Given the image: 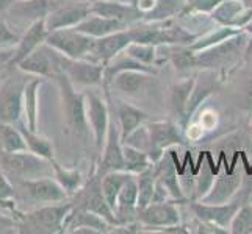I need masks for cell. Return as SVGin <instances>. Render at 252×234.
<instances>
[{"label":"cell","instance_id":"obj_1","mask_svg":"<svg viewBox=\"0 0 252 234\" xmlns=\"http://www.w3.org/2000/svg\"><path fill=\"white\" fill-rule=\"evenodd\" d=\"M54 80L57 81L60 89L62 111L67 131H71L79 139L86 141L90 137L91 128L88 124V117H86L85 92H80V89H77L63 72H58L54 77Z\"/></svg>","mask_w":252,"mask_h":234},{"label":"cell","instance_id":"obj_2","mask_svg":"<svg viewBox=\"0 0 252 234\" xmlns=\"http://www.w3.org/2000/svg\"><path fill=\"white\" fill-rule=\"evenodd\" d=\"M251 38L252 36L246 30H241L240 33L218 42V44L194 52V69L222 71L227 66L235 64L246 52Z\"/></svg>","mask_w":252,"mask_h":234},{"label":"cell","instance_id":"obj_3","mask_svg":"<svg viewBox=\"0 0 252 234\" xmlns=\"http://www.w3.org/2000/svg\"><path fill=\"white\" fill-rule=\"evenodd\" d=\"M72 209L71 200L62 203L41 205L39 208L19 214L17 233L27 234H57L63 233L64 220Z\"/></svg>","mask_w":252,"mask_h":234},{"label":"cell","instance_id":"obj_4","mask_svg":"<svg viewBox=\"0 0 252 234\" xmlns=\"http://www.w3.org/2000/svg\"><path fill=\"white\" fill-rule=\"evenodd\" d=\"M32 75L19 69L6 72L0 81V124H19L24 117V91Z\"/></svg>","mask_w":252,"mask_h":234},{"label":"cell","instance_id":"obj_5","mask_svg":"<svg viewBox=\"0 0 252 234\" xmlns=\"http://www.w3.org/2000/svg\"><path fill=\"white\" fill-rule=\"evenodd\" d=\"M0 169L6 173L8 178H14V181L54 177L50 159L41 158L29 150L16 153L0 152Z\"/></svg>","mask_w":252,"mask_h":234},{"label":"cell","instance_id":"obj_6","mask_svg":"<svg viewBox=\"0 0 252 234\" xmlns=\"http://www.w3.org/2000/svg\"><path fill=\"white\" fill-rule=\"evenodd\" d=\"M54 56L57 63V71L63 72L77 89L82 91L86 88H93V86H102L103 88V71H105L103 64L91 61V59L67 58L55 49Z\"/></svg>","mask_w":252,"mask_h":234},{"label":"cell","instance_id":"obj_7","mask_svg":"<svg viewBox=\"0 0 252 234\" xmlns=\"http://www.w3.org/2000/svg\"><path fill=\"white\" fill-rule=\"evenodd\" d=\"M147 133H149V150L147 155L152 162H157L164 152L177 145H185V128L174 119L168 120H155L146 122Z\"/></svg>","mask_w":252,"mask_h":234},{"label":"cell","instance_id":"obj_8","mask_svg":"<svg viewBox=\"0 0 252 234\" xmlns=\"http://www.w3.org/2000/svg\"><path fill=\"white\" fill-rule=\"evenodd\" d=\"M69 200H71L74 208H80V209L95 212L102 215L103 219H107L115 227L118 225L115 212H113L108 202L105 200V195L102 192V175L95 167L90 175L88 181L83 183V186Z\"/></svg>","mask_w":252,"mask_h":234},{"label":"cell","instance_id":"obj_9","mask_svg":"<svg viewBox=\"0 0 252 234\" xmlns=\"http://www.w3.org/2000/svg\"><path fill=\"white\" fill-rule=\"evenodd\" d=\"M46 44L67 58L88 59L93 50L94 38L75 28H60L49 31Z\"/></svg>","mask_w":252,"mask_h":234},{"label":"cell","instance_id":"obj_10","mask_svg":"<svg viewBox=\"0 0 252 234\" xmlns=\"http://www.w3.org/2000/svg\"><path fill=\"white\" fill-rule=\"evenodd\" d=\"M14 187H19V190H22L29 197L30 202L38 203L39 206L50 205V203H62L69 200L67 192L54 177L14 181Z\"/></svg>","mask_w":252,"mask_h":234},{"label":"cell","instance_id":"obj_11","mask_svg":"<svg viewBox=\"0 0 252 234\" xmlns=\"http://www.w3.org/2000/svg\"><path fill=\"white\" fill-rule=\"evenodd\" d=\"M85 100H86V117H88L94 145L99 152H102L103 144H105L107 139L110 120H111L108 99L105 100L102 95L95 92H85Z\"/></svg>","mask_w":252,"mask_h":234},{"label":"cell","instance_id":"obj_12","mask_svg":"<svg viewBox=\"0 0 252 234\" xmlns=\"http://www.w3.org/2000/svg\"><path fill=\"white\" fill-rule=\"evenodd\" d=\"M111 120L107 133V139L102 149V158L100 162L95 166L100 175H105L108 172L115 170H126V159H124V144H123V136H121V127L118 124V119L113 112L111 106Z\"/></svg>","mask_w":252,"mask_h":234},{"label":"cell","instance_id":"obj_13","mask_svg":"<svg viewBox=\"0 0 252 234\" xmlns=\"http://www.w3.org/2000/svg\"><path fill=\"white\" fill-rule=\"evenodd\" d=\"M176 202H152L143 209H138L136 219L143 225L141 233H151L152 230L172 227V225L180 223V212Z\"/></svg>","mask_w":252,"mask_h":234},{"label":"cell","instance_id":"obj_14","mask_svg":"<svg viewBox=\"0 0 252 234\" xmlns=\"http://www.w3.org/2000/svg\"><path fill=\"white\" fill-rule=\"evenodd\" d=\"M52 8V0H14L8 8L5 19L13 28L24 27V30H27L33 22L44 19Z\"/></svg>","mask_w":252,"mask_h":234},{"label":"cell","instance_id":"obj_15","mask_svg":"<svg viewBox=\"0 0 252 234\" xmlns=\"http://www.w3.org/2000/svg\"><path fill=\"white\" fill-rule=\"evenodd\" d=\"M188 205H189V209L193 211L196 219L216 223V225H220V227L229 230L232 219L235 217L238 208L243 205V202L240 200V194H238L233 200H230L227 203L212 205V203H202L199 200H188Z\"/></svg>","mask_w":252,"mask_h":234},{"label":"cell","instance_id":"obj_16","mask_svg":"<svg viewBox=\"0 0 252 234\" xmlns=\"http://www.w3.org/2000/svg\"><path fill=\"white\" fill-rule=\"evenodd\" d=\"M90 14V0L60 3L52 8L50 13L46 16V27L49 31L60 28H74Z\"/></svg>","mask_w":252,"mask_h":234},{"label":"cell","instance_id":"obj_17","mask_svg":"<svg viewBox=\"0 0 252 234\" xmlns=\"http://www.w3.org/2000/svg\"><path fill=\"white\" fill-rule=\"evenodd\" d=\"M47 34H49V30L46 27V17L33 22L27 30H24L19 42H17L16 47L11 50L10 59H8V64H6L8 71L16 69L17 64H19L24 58H27L32 52H34L44 44Z\"/></svg>","mask_w":252,"mask_h":234},{"label":"cell","instance_id":"obj_18","mask_svg":"<svg viewBox=\"0 0 252 234\" xmlns=\"http://www.w3.org/2000/svg\"><path fill=\"white\" fill-rule=\"evenodd\" d=\"M177 166L179 164H177L176 158H174L172 149L166 150L157 162H154L155 177H157V180L168 189L172 202L182 203V202H188V197L185 195L184 189H182Z\"/></svg>","mask_w":252,"mask_h":234},{"label":"cell","instance_id":"obj_19","mask_svg":"<svg viewBox=\"0 0 252 234\" xmlns=\"http://www.w3.org/2000/svg\"><path fill=\"white\" fill-rule=\"evenodd\" d=\"M130 42H132V38H130V33L127 28L111 33L103 38H94L93 50L88 59L107 66L113 58L123 53Z\"/></svg>","mask_w":252,"mask_h":234},{"label":"cell","instance_id":"obj_20","mask_svg":"<svg viewBox=\"0 0 252 234\" xmlns=\"http://www.w3.org/2000/svg\"><path fill=\"white\" fill-rule=\"evenodd\" d=\"M90 10L93 14H99L110 19H118L127 27L141 21L143 13L133 3L123 0H90Z\"/></svg>","mask_w":252,"mask_h":234},{"label":"cell","instance_id":"obj_21","mask_svg":"<svg viewBox=\"0 0 252 234\" xmlns=\"http://www.w3.org/2000/svg\"><path fill=\"white\" fill-rule=\"evenodd\" d=\"M17 69L32 77L54 78L58 74L57 63L54 58V49L44 42L39 49L32 52L27 58H24L22 61L17 64Z\"/></svg>","mask_w":252,"mask_h":234},{"label":"cell","instance_id":"obj_22","mask_svg":"<svg viewBox=\"0 0 252 234\" xmlns=\"http://www.w3.org/2000/svg\"><path fill=\"white\" fill-rule=\"evenodd\" d=\"M220 84H221V75L218 71H204L201 75L196 77L194 88L189 95L187 112H185V128L191 122L194 112L201 108L202 103L210 97L216 89L220 88Z\"/></svg>","mask_w":252,"mask_h":234},{"label":"cell","instance_id":"obj_23","mask_svg":"<svg viewBox=\"0 0 252 234\" xmlns=\"http://www.w3.org/2000/svg\"><path fill=\"white\" fill-rule=\"evenodd\" d=\"M243 183L240 172H224L216 175L212 189L208 190L207 195H204L201 200L202 203H227L233 200L240 194V187Z\"/></svg>","mask_w":252,"mask_h":234},{"label":"cell","instance_id":"obj_24","mask_svg":"<svg viewBox=\"0 0 252 234\" xmlns=\"http://www.w3.org/2000/svg\"><path fill=\"white\" fill-rule=\"evenodd\" d=\"M210 17L218 25L245 30L246 25L252 21V10H248L241 0H222L210 13Z\"/></svg>","mask_w":252,"mask_h":234},{"label":"cell","instance_id":"obj_25","mask_svg":"<svg viewBox=\"0 0 252 234\" xmlns=\"http://www.w3.org/2000/svg\"><path fill=\"white\" fill-rule=\"evenodd\" d=\"M105 95L108 102L111 103V109L115 112V116L118 119V124L121 127V136H123V141L126 137H128L135 130H138L141 125H144L147 120H149V114L141 108H138L135 105H130L127 102H116L113 103L108 89H105Z\"/></svg>","mask_w":252,"mask_h":234},{"label":"cell","instance_id":"obj_26","mask_svg":"<svg viewBox=\"0 0 252 234\" xmlns=\"http://www.w3.org/2000/svg\"><path fill=\"white\" fill-rule=\"evenodd\" d=\"M194 83H196V77H187L184 80L174 83L169 89V97H168L169 116L184 128H185V112H187L189 95L194 88Z\"/></svg>","mask_w":252,"mask_h":234},{"label":"cell","instance_id":"obj_27","mask_svg":"<svg viewBox=\"0 0 252 234\" xmlns=\"http://www.w3.org/2000/svg\"><path fill=\"white\" fill-rule=\"evenodd\" d=\"M77 228H93L99 234H107L113 231L115 225H111L107 219H103L99 214L72 206L71 212L67 214L64 220L63 233H74Z\"/></svg>","mask_w":252,"mask_h":234},{"label":"cell","instance_id":"obj_28","mask_svg":"<svg viewBox=\"0 0 252 234\" xmlns=\"http://www.w3.org/2000/svg\"><path fill=\"white\" fill-rule=\"evenodd\" d=\"M154 75L155 74L141 72V71H126L113 78L107 88L115 89L123 95H127V97H136V95H140L143 91L147 89Z\"/></svg>","mask_w":252,"mask_h":234},{"label":"cell","instance_id":"obj_29","mask_svg":"<svg viewBox=\"0 0 252 234\" xmlns=\"http://www.w3.org/2000/svg\"><path fill=\"white\" fill-rule=\"evenodd\" d=\"M74 28L88 34L91 38H103V36H108L111 33L126 30L128 27L124 22H121L118 19H110V17H103V16L91 13L85 21H82L79 25H75Z\"/></svg>","mask_w":252,"mask_h":234},{"label":"cell","instance_id":"obj_30","mask_svg":"<svg viewBox=\"0 0 252 234\" xmlns=\"http://www.w3.org/2000/svg\"><path fill=\"white\" fill-rule=\"evenodd\" d=\"M42 77H30L24 91V117L22 122L30 130H38V89Z\"/></svg>","mask_w":252,"mask_h":234},{"label":"cell","instance_id":"obj_31","mask_svg":"<svg viewBox=\"0 0 252 234\" xmlns=\"http://www.w3.org/2000/svg\"><path fill=\"white\" fill-rule=\"evenodd\" d=\"M132 177H135V173H130L127 170H115L102 175V192L105 195V200L108 202L113 212H115L119 192Z\"/></svg>","mask_w":252,"mask_h":234},{"label":"cell","instance_id":"obj_32","mask_svg":"<svg viewBox=\"0 0 252 234\" xmlns=\"http://www.w3.org/2000/svg\"><path fill=\"white\" fill-rule=\"evenodd\" d=\"M16 125L21 128L29 152L41 156V158H46V159H54L55 158V155H54L55 149H54V144H52L50 139H47V137H44V136H41L38 133V130H30L27 125L22 122V120L19 124H16Z\"/></svg>","mask_w":252,"mask_h":234},{"label":"cell","instance_id":"obj_33","mask_svg":"<svg viewBox=\"0 0 252 234\" xmlns=\"http://www.w3.org/2000/svg\"><path fill=\"white\" fill-rule=\"evenodd\" d=\"M52 169H54V178L63 186V189L67 192L69 198H71L77 190L83 186V177L82 172L77 169H66L60 164L55 158L50 159Z\"/></svg>","mask_w":252,"mask_h":234},{"label":"cell","instance_id":"obj_34","mask_svg":"<svg viewBox=\"0 0 252 234\" xmlns=\"http://www.w3.org/2000/svg\"><path fill=\"white\" fill-rule=\"evenodd\" d=\"M27 150V144L19 127L14 124H0V152L16 153Z\"/></svg>","mask_w":252,"mask_h":234},{"label":"cell","instance_id":"obj_35","mask_svg":"<svg viewBox=\"0 0 252 234\" xmlns=\"http://www.w3.org/2000/svg\"><path fill=\"white\" fill-rule=\"evenodd\" d=\"M241 28H235V27H225V25H218L216 28H212L205 31L201 36H197L194 39L193 44H189V49L194 50V52H199V50H204V49H208L215 44H218V42L227 39L233 34L240 33Z\"/></svg>","mask_w":252,"mask_h":234},{"label":"cell","instance_id":"obj_36","mask_svg":"<svg viewBox=\"0 0 252 234\" xmlns=\"http://www.w3.org/2000/svg\"><path fill=\"white\" fill-rule=\"evenodd\" d=\"M136 183H138V209H143L144 206L152 203L155 184H157V177H155L154 164L149 169L138 173Z\"/></svg>","mask_w":252,"mask_h":234},{"label":"cell","instance_id":"obj_37","mask_svg":"<svg viewBox=\"0 0 252 234\" xmlns=\"http://www.w3.org/2000/svg\"><path fill=\"white\" fill-rule=\"evenodd\" d=\"M124 159H126V170L130 173H135V175L149 169L154 164L146 152L128 144H124Z\"/></svg>","mask_w":252,"mask_h":234},{"label":"cell","instance_id":"obj_38","mask_svg":"<svg viewBox=\"0 0 252 234\" xmlns=\"http://www.w3.org/2000/svg\"><path fill=\"white\" fill-rule=\"evenodd\" d=\"M232 234H252V202H245L232 219L230 223Z\"/></svg>","mask_w":252,"mask_h":234},{"label":"cell","instance_id":"obj_39","mask_svg":"<svg viewBox=\"0 0 252 234\" xmlns=\"http://www.w3.org/2000/svg\"><path fill=\"white\" fill-rule=\"evenodd\" d=\"M201 169H199V173L194 177V192L191 200H201L204 195H207L208 190L212 189L213 181L216 178L215 172L210 169V164L207 162H201Z\"/></svg>","mask_w":252,"mask_h":234},{"label":"cell","instance_id":"obj_40","mask_svg":"<svg viewBox=\"0 0 252 234\" xmlns=\"http://www.w3.org/2000/svg\"><path fill=\"white\" fill-rule=\"evenodd\" d=\"M124 52L146 66L155 67V63H157V46L141 44V42H130Z\"/></svg>","mask_w":252,"mask_h":234},{"label":"cell","instance_id":"obj_41","mask_svg":"<svg viewBox=\"0 0 252 234\" xmlns=\"http://www.w3.org/2000/svg\"><path fill=\"white\" fill-rule=\"evenodd\" d=\"M19 31L13 30V27L6 22V19H0V50H11L21 39Z\"/></svg>","mask_w":252,"mask_h":234},{"label":"cell","instance_id":"obj_42","mask_svg":"<svg viewBox=\"0 0 252 234\" xmlns=\"http://www.w3.org/2000/svg\"><path fill=\"white\" fill-rule=\"evenodd\" d=\"M222 0H187L184 13H199V14H210Z\"/></svg>","mask_w":252,"mask_h":234},{"label":"cell","instance_id":"obj_43","mask_svg":"<svg viewBox=\"0 0 252 234\" xmlns=\"http://www.w3.org/2000/svg\"><path fill=\"white\" fill-rule=\"evenodd\" d=\"M6 233H17V220L5 212H0V234Z\"/></svg>","mask_w":252,"mask_h":234},{"label":"cell","instance_id":"obj_44","mask_svg":"<svg viewBox=\"0 0 252 234\" xmlns=\"http://www.w3.org/2000/svg\"><path fill=\"white\" fill-rule=\"evenodd\" d=\"M245 102H246V109L252 112V80L249 81L246 92H245Z\"/></svg>","mask_w":252,"mask_h":234},{"label":"cell","instance_id":"obj_45","mask_svg":"<svg viewBox=\"0 0 252 234\" xmlns=\"http://www.w3.org/2000/svg\"><path fill=\"white\" fill-rule=\"evenodd\" d=\"M13 2L14 0H0V19H5V14Z\"/></svg>","mask_w":252,"mask_h":234},{"label":"cell","instance_id":"obj_46","mask_svg":"<svg viewBox=\"0 0 252 234\" xmlns=\"http://www.w3.org/2000/svg\"><path fill=\"white\" fill-rule=\"evenodd\" d=\"M72 234H99V233L93 228H77Z\"/></svg>","mask_w":252,"mask_h":234},{"label":"cell","instance_id":"obj_47","mask_svg":"<svg viewBox=\"0 0 252 234\" xmlns=\"http://www.w3.org/2000/svg\"><path fill=\"white\" fill-rule=\"evenodd\" d=\"M241 2L248 8V10H252V0H241Z\"/></svg>","mask_w":252,"mask_h":234},{"label":"cell","instance_id":"obj_48","mask_svg":"<svg viewBox=\"0 0 252 234\" xmlns=\"http://www.w3.org/2000/svg\"><path fill=\"white\" fill-rule=\"evenodd\" d=\"M245 30H246V31H248V33L251 34V36H252V21H251V22H249V24L246 25V27H245Z\"/></svg>","mask_w":252,"mask_h":234},{"label":"cell","instance_id":"obj_49","mask_svg":"<svg viewBox=\"0 0 252 234\" xmlns=\"http://www.w3.org/2000/svg\"><path fill=\"white\" fill-rule=\"evenodd\" d=\"M249 202H252V190H251V195H249V198H248Z\"/></svg>","mask_w":252,"mask_h":234},{"label":"cell","instance_id":"obj_50","mask_svg":"<svg viewBox=\"0 0 252 234\" xmlns=\"http://www.w3.org/2000/svg\"><path fill=\"white\" fill-rule=\"evenodd\" d=\"M251 131H252V119H251Z\"/></svg>","mask_w":252,"mask_h":234}]
</instances>
